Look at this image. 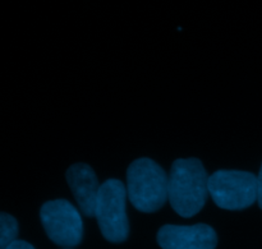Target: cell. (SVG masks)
<instances>
[{"label": "cell", "mask_w": 262, "mask_h": 249, "mask_svg": "<svg viewBox=\"0 0 262 249\" xmlns=\"http://www.w3.org/2000/svg\"><path fill=\"white\" fill-rule=\"evenodd\" d=\"M257 202L258 206L262 209V165L260 169V173L257 175Z\"/></svg>", "instance_id": "cell-10"}, {"label": "cell", "mask_w": 262, "mask_h": 249, "mask_svg": "<svg viewBox=\"0 0 262 249\" xmlns=\"http://www.w3.org/2000/svg\"><path fill=\"white\" fill-rule=\"evenodd\" d=\"M209 175L199 159H178L169 174L168 199L182 217L199 214L209 197Z\"/></svg>", "instance_id": "cell-1"}, {"label": "cell", "mask_w": 262, "mask_h": 249, "mask_svg": "<svg viewBox=\"0 0 262 249\" xmlns=\"http://www.w3.org/2000/svg\"><path fill=\"white\" fill-rule=\"evenodd\" d=\"M169 176L151 159H137L127 170V194L141 212H155L168 201Z\"/></svg>", "instance_id": "cell-2"}, {"label": "cell", "mask_w": 262, "mask_h": 249, "mask_svg": "<svg viewBox=\"0 0 262 249\" xmlns=\"http://www.w3.org/2000/svg\"><path fill=\"white\" fill-rule=\"evenodd\" d=\"M127 196V188L118 179H109L100 187L95 217L104 238L112 243L124 242L129 234Z\"/></svg>", "instance_id": "cell-3"}, {"label": "cell", "mask_w": 262, "mask_h": 249, "mask_svg": "<svg viewBox=\"0 0 262 249\" xmlns=\"http://www.w3.org/2000/svg\"><path fill=\"white\" fill-rule=\"evenodd\" d=\"M163 249H215L217 235L210 225H164L158 233Z\"/></svg>", "instance_id": "cell-6"}, {"label": "cell", "mask_w": 262, "mask_h": 249, "mask_svg": "<svg viewBox=\"0 0 262 249\" xmlns=\"http://www.w3.org/2000/svg\"><path fill=\"white\" fill-rule=\"evenodd\" d=\"M209 194L217 207L245 210L257 201V176L241 170H217L209 176Z\"/></svg>", "instance_id": "cell-4"}, {"label": "cell", "mask_w": 262, "mask_h": 249, "mask_svg": "<svg viewBox=\"0 0 262 249\" xmlns=\"http://www.w3.org/2000/svg\"><path fill=\"white\" fill-rule=\"evenodd\" d=\"M67 182L81 209L87 217L95 216L100 184L94 169L87 164H74L67 170Z\"/></svg>", "instance_id": "cell-7"}, {"label": "cell", "mask_w": 262, "mask_h": 249, "mask_svg": "<svg viewBox=\"0 0 262 249\" xmlns=\"http://www.w3.org/2000/svg\"><path fill=\"white\" fill-rule=\"evenodd\" d=\"M7 249H35V248H33V245H31L30 243L25 242V240H15V242H13Z\"/></svg>", "instance_id": "cell-9"}, {"label": "cell", "mask_w": 262, "mask_h": 249, "mask_svg": "<svg viewBox=\"0 0 262 249\" xmlns=\"http://www.w3.org/2000/svg\"><path fill=\"white\" fill-rule=\"evenodd\" d=\"M64 249H72V248H64Z\"/></svg>", "instance_id": "cell-11"}, {"label": "cell", "mask_w": 262, "mask_h": 249, "mask_svg": "<svg viewBox=\"0 0 262 249\" xmlns=\"http://www.w3.org/2000/svg\"><path fill=\"white\" fill-rule=\"evenodd\" d=\"M18 222L12 215L0 212V249H7L18 237Z\"/></svg>", "instance_id": "cell-8"}, {"label": "cell", "mask_w": 262, "mask_h": 249, "mask_svg": "<svg viewBox=\"0 0 262 249\" xmlns=\"http://www.w3.org/2000/svg\"><path fill=\"white\" fill-rule=\"evenodd\" d=\"M40 219L49 239L64 248L76 247L83 237V224L78 210L67 199H54L42 205Z\"/></svg>", "instance_id": "cell-5"}]
</instances>
